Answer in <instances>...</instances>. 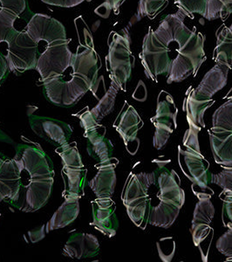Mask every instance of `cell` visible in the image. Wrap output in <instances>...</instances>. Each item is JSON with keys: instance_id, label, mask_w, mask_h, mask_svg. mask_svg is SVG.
<instances>
[{"instance_id": "cell-1", "label": "cell", "mask_w": 232, "mask_h": 262, "mask_svg": "<svg viewBox=\"0 0 232 262\" xmlns=\"http://www.w3.org/2000/svg\"><path fill=\"white\" fill-rule=\"evenodd\" d=\"M14 160L18 168L19 188L11 205L21 212H36L50 199L54 164L38 144L18 145Z\"/></svg>"}, {"instance_id": "cell-2", "label": "cell", "mask_w": 232, "mask_h": 262, "mask_svg": "<svg viewBox=\"0 0 232 262\" xmlns=\"http://www.w3.org/2000/svg\"><path fill=\"white\" fill-rule=\"evenodd\" d=\"M70 69L69 77L62 74L41 81L45 97L59 107H73L87 91L94 92V86L89 81L75 73L71 66Z\"/></svg>"}, {"instance_id": "cell-3", "label": "cell", "mask_w": 232, "mask_h": 262, "mask_svg": "<svg viewBox=\"0 0 232 262\" xmlns=\"http://www.w3.org/2000/svg\"><path fill=\"white\" fill-rule=\"evenodd\" d=\"M112 34L106 66L107 71L110 73L112 82L119 86L120 90H126L134 66V57L130 49L131 39L127 28Z\"/></svg>"}, {"instance_id": "cell-4", "label": "cell", "mask_w": 232, "mask_h": 262, "mask_svg": "<svg viewBox=\"0 0 232 262\" xmlns=\"http://www.w3.org/2000/svg\"><path fill=\"white\" fill-rule=\"evenodd\" d=\"M187 16L186 12L178 9L176 13L166 16L154 31L155 37L169 49L170 54L172 52L176 53V55L180 54L199 33L196 29L191 30L185 25Z\"/></svg>"}, {"instance_id": "cell-5", "label": "cell", "mask_w": 232, "mask_h": 262, "mask_svg": "<svg viewBox=\"0 0 232 262\" xmlns=\"http://www.w3.org/2000/svg\"><path fill=\"white\" fill-rule=\"evenodd\" d=\"M62 159V179L65 184L64 196H76L81 198L84 193L86 170L75 142L67 143L55 149Z\"/></svg>"}, {"instance_id": "cell-6", "label": "cell", "mask_w": 232, "mask_h": 262, "mask_svg": "<svg viewBox=\"0 0 232 262\" xmlns=\"http://www.w3.org/2000/svg\"><path fill=\"white\" fill-rule=\"evenodd\" d=\"M8 46L6 59L10 72L19 75L27 70L35 69L38 55V44L31 38L26 31L11 32L6 40Z\"/></svg>"}, {"instance_id": "cell-7", "label": "cell", "mask_w": 232, "mask_h": 262, "mask_svg": "<svg viewBox=\"0 0 232 262\" xmlns=\"http://www.w3.org/2000/svg\"><path fill=\"white\" fill-rule=\"evenodd\" d=\"M140 59L145 75L153 81H156L159 75L169 73L172 62L170 51L159 41L151 27L143 39Z\"/></svg>"}, {"instance_id": "cell-8", "label": "cell", "mask_w": 232, "mask_h": 262, "mask_svg": "<svg viewBox=\"0 0 232 262\" xmlns=\"http://www.w3.org/2000/svg\"><path fill=\"white\" fill-rule=\"evenodd\" d=\"M177 114L178 110L172 96L164 90L159 93L155 116L151 118L155 127L153 142L155 149H161L166 145L170 136L177 127Z\"/></svg>"}, {"instance_id": "cell-9", "label": "cell", "mask_w": 232, "mask_h": 262, "mask_svg": "<svg viewBox=\"0 0 232 262\" xmlns=\"http://www.w3.org/2000/svg\"><path fill=\"white\" fill-rule=\"evenodd\" d=\"M74 54L69 49V39L57 40L48 46L38 58L35 70L41 81L62 75L72 65Z\"/></svg>"}, {"instance_id": "cell-10", "label": "cell", "mask_w": 232, "mask_h": 262, "mask_svg": "<svg viewBox=\"0 0 232 262\" xmlns=\"http://www.w3.org/2000/svg\"><path fill=\"white\" fill-rule=\"evenodd\" d=\"M178 163L183 174L192 182V187L198 190L197 192L208 191V184L212 183V174L210 171V164L201 151L182 149L179 147Z\"/></svg>"}, {"instance_id": "cell-11", "label": "cell", "mask_w": 232, "mask_h": 262, "mask_svg": "<svg viewBox=\"0 0 232 262\" xmlns=\"http://www.w3.org/2000/svg\"><path fill=\"white\" fill-rule=\"evenodd\" d=\"M29 122L37 136L56 147L68 143L73 133L71 126L66 122L45 116H30Z\"/></svg>"}, {"instance_id": "cell-12", "label": "cell", "mask_w": 232, "mask_h": 262, "mask_svg": "<svg viewBox=\"0 0 232 262\" xmlns=\"http://www.w3.org/2000/svg\"><path fill=\"white\" fill-rule=\"evenodd\" d=\"M195 194L198 198V202L194 210L191 232L194 244L199 247L212 231L211 224L214 217L215 208L212 202V193L197 192Z\"/></svg>"}, {"instance_id": "cell-13", "label": "cell", "mask_w": 232, "mask_h": 262, "mask_svg": "<svg viewBox=\"0 0 232 262\" xmlns=\"http://www.w3.org/2000/svg\"><path fill=\"white\" fill-rule=\"evenodd\" d=\"M26 32L37 44L45 41L49 45L57 40L66 39V29L60 21L41 13H36L32 17Z\"/></svg>"}, {"instance_id": "cell-14", "label": "cell", "mask_w": 232, "mask_h": 262, "mask_svg": "<svg viewBox=\"0 0 232 262\" xmlns=\"http://www.w3.org/2000/svg\"><path fill=\"white\" fill-rule=\"evenodd\" d=\"M143 122L134 107L125 102L122 112L117 116L113 127L124 141L128 151L134 155L139 149L140 141L137 138L138 131L143 128Z\"/></svg>"}, {"instance_id": "cell-15", "label": "cell", "mask_w": 232, "mask_h": 262, "mask_svg": "<svg viewBox=\"0 0 232 262\" xmlns=\"http://www.w3.org/2000/svg\"><path fill=\"white\" fill-rule=\"evenodd\" d=\"M166 163H158L155 185L159 187L157 196L160 201H168L176 204L182 208L185 202V192L181 187V180L174 170H169Z\"/></svg>"}, {"instance_id": "cell-16", "label": "cell", "mask_w": 232, "mask_h": 262, "mask_svg": "<svg viewBox=\"0 0 232 262\" xmlns=\"http://www.w3.org/2000/svg\"><path fill=\"white\" fill-rule=\"evenodd\" d=\"M92 226L108 238L115 235L119 221L115 213V205L110 198H97L92 202Z\"/></svg>"}, {"instance_id": "cell-17", "label": "cell", "mask_w": 232, "mask_h": 262, "mask_svg": "<svg viewBox=\"0 0 232 262\" xmlns=\"http://www.w3.org/2000/svg\"><path fill=\"white\" fill-rule=\"evenodd\" d=\"M72 69L75 73L85 78L94 86L92 94L96 95L98 88V72L100 69L98 55L92 48H84L80 46L77 53L74 54Z\"/></svg>"}, {"instance_id": "cell-18", "label": "cell", "mask_w": 232, "mask_h": 262, "mask_svg": "<svg viewBox=\"0 0 232 262\" xmlns=\"http://www.w3.org/2000/svg\"><path fill=\"white\" fill-rule=\"evenodd\" d=\"M19 188L18 168L14 158L0 152V203L12 204Z\"/></svg>"}, {"instance_id": "cell-19", "label": "cell", "mask_w": 232, "mask_h": 262, "mask_svg": "<svg viewBox=\"0 0 232 262\" xmlns=\"http://www.w3.org/2000/svg\"><path fill=\"white\" fill-rule=\"evenodd\" d=\"M100 243L96 236L85 232H75L70 236L63 248V255L71 259H82L98 255Z\"/></svg>"}, {"instance_id": "cell-20", "label": "cell", "mask_w": 232, "mask_h": 262, "mask_svg": "<svg viewBox=\"0 0 232 262\" xmlns=\"http://www.w3.org/2000/svg\"><path fill=\"white\" fill-rule=\"evenodd\" d=\"M117 164L118 160L111 158L96 165L98 171L95 178L88 182V185L97 198H110L113 195L116 185Z\"/></svg>"}, {"instance_id": "cell-21", "label": "cell", "mask_w": 232, "mask_h": 262, "mask_svg": "<svg viewBox=\"0 0 232 262\" xmlns=\"http://www.w3.org/2000/svg\"><path fill=\"white\" fill-rule=\"evenodd\" d=\"M84 137L87 140V152L99 163L112 158L113 145L106 137V128L99 123L85 129Z\"/></svg>"}, {"instance_id": "cell-22", "label": "cell", "mask_w": 232, "mask_h": 262, "mask_svg": "<svg viewBox=\"0 0 232 262\" xmlns=\"http://www.w3.org/2000/svg\"><path fill=\"white\" fill-rule=\"evenodd\" d=\"M213 158L217 164L232 167V131L212 127L208 130Z\"/></svg>"}, {"instance_id": "cell-23", "label": "cell", "mask_w": 232, "mask_h": 262, "mask_svg": "<svg viewBox=\"0 0 232 262\" xmlns=\"http://www.w3.org/2000/svg\"><path fill=\"white\" fill-rule=\"evenodd\" d=\"M229 69L228 66L217 63L206 73L199 85L195 90L196 92L204 98L212 99L215 94L226 86Z\"/></svg>"}, {"instance_id": "cell-24", "label": "cell", "mask_w": 232, "mask_h": 262, "mask_svg": "<svg viewBox=\"0 0 232 262\" xmlns=\"http://www.w3.org/2000/svg\"><path fill=\"white\" fill-rule=\"evenodd\" d=\"M214 102V100L204 98L199 96L196 90H191L185 97L182 106L190 125L199 128L205 127L204 113Z\"/></svg>"}, {"instance_id": "cell-25", "label": "cell", "mask_w": 232, "mask_h": 262, "mask_svg": "<svg viewBox=\"0 0 232 262\" xmlns=\"http://www.w3.org/2000/svg\"><path fill=\"white\" fill-rule=\"evenodd\" d=\"M155 182L156 176L155 171L130 174L122 192V202L125 205L132 200L149 196V188L151 185H155Z\"/></svg>"}, {"instance_id": "cell-26", "label": "cell", "mask_w": 232, "mask_h": 262, "mask_svg": "<svg viewBox=\"0 0 232 262\" xmlns=\"http://www.w3.org/2000/svg\"><path fill=\"white\" fill-rule=\"evenodd\" d=\"M80 198L76 196H67L60 208L54 212L48 223V232L66 227L77 219L80 212Z\"/></svg>"}, {"instance_id": "cell-27", "label": "cell", "mask_w": 232, "mask_h": 262, "mask_svg": "<svg viewBox=\"0 0 232 262\" xmlns=\"http://www.w3.org/2000/svg\"><path fill=\"white\" fill-rule=\"evenodd\" d=\"M181 207L168 201H160L159 205L152 207L149 224L155 227L170 228L178 217Z\"/></svg>"}, {"instance_id": "cell-28", "label": "cell", "mask_w": 232, "mask_h": 262, "mask_svg": "<svg viewBox=\"0 0 232 262\" xmlns=\"http://www.w3.org/2000/svg\"><path fill=\"white\" fill-rule=\"evenodd\" d=\"M124 206L127 209L128 217L132 222L142 229H145L149 224V214L151 211V200L149 196L132 200Z\"/></svg>"}, {"instance_id": "cell-29", "label": "cell", "mask_w": 232, "mask_h": 262, "mask_svg": "<svg viewBox=\"0 0 232 262\" xmlns=\"http://www.w3.org/2000/svg\"><path fill=\"white\" fill-rule=\"evenodd\" d=\"M214 60L216 63L232 68V33L229 27H222L217 32Z\"/></svg>"}, {"instance_id": "cell-30", "label": "cell", "mask_w": 232, "mask_h": 262, "mask_svg": "<svg viewBox=\"0 0 232 262\" xmlns=\"http://www.w3.org/2000/svg\"><path fill=\"white\" fill-rule=\"evenodd\" d=\"M119 90V86L112 82L109 90L100 100L97 106L94 107L92 111H89L92 118L96 120V122H100L104 118L105 116L113 111L114 103H115L116 96Z\"/></svg>"}, {"instance_id": "cell-31", "label": "cell", "mask_w": 232, "mask_h": 262, "mask_svg": "<svg viewBox=\"0 0 232 262\" xmlns=\"http://www.w3.org/2000/svg\"><path fill=\"white\" fill-rule=\"evenodd\" d=\"M212 127L232 131V96L215 111L212 116Z\"/></svg>"}, {"instance_id": "cell-32", "label": "cell", "mask_w": 232, "mask_h": 262, "mask_svg": "<svg viewBox=\"0 0 232 262\" xmlns=\"http://www.w3.org/2000/svg\"><path fill=\"white\" fill-rule=\"evenodd\" d=\"M232 13V0H207V10L204 18L215 20L223 18Z\"/></svg>"}, {"instance_id": "cell-33", "label": "cell", "mask_w": 232, "mask_h": 262, "mask_svg": "<svg viewBox=\"0 0 232 262\" xmlns=\"http://www.w3.org/2000/svg\"><path fill=\"white\" fill-rule=\"evenodd\" d=\"M165 2L166 0H139L137 7V20L145 17L152 18L156 15V13L161 11Z\"/></svg>"}, {"instance_id": "cell-34", "label": "cell", "mask_w": 232, "mask_h": 262, "mask_svg": "<svg viewBox=\"0 0 232 262\" xmlns=\"http://www.w3.org/2000/svg\"><path fill=\"white\" fill-rule=\"evenodd\" d=\"M18 18V15L8 10L0 9V44L6 42L8 35L14 29V22Z\"/></svg>"}, {"instance_id": "cell-35", "label": "cell", "mask_w": 232, "mask_h": 262, "mask_svg": "<svg viewBox=\"0 0 232 262\" xmlns=\"http://www.w3.org/2000/svg\"><path fill=\"white\" fill-rule=\"evenodd\" d=\"M175 4L188 15L197 13L204 18L207 10V0H176Z\"/></svg>"}, {"instance_id": "cell-36", "label": "cell", "mask_w": 232, "mask_h": 262, "mask_svg": "<svg viewBox=\"0 0 232 262\" xmlns=\"http://www.w3.org/2000/svg\"><path fill=\"white\" fill-rule=\"evenodd\" d=\"M212 183L223 189L220 196L232 195V168H224L220 173L212 174Z\"/></svg>"}, {"instance_id": "cell-37", "label": "cell", "mask_w": 232, "mask_h": 262, "mask_svg": "<svg viewBox=\"0 0 232 262\" xmlns=\"http://www.w3.org/2000/svg\"><path fill=\"white\" fill-rule=\"evenodd\" d=\"M157 249L161 260L170 262L176 252V243L171 237L161 238L157 242Z\"/></svg>"}, {"instance_id": "cell-38", "label": "cell", "mask_w": 232, "mask_h": 262, "mask_svg": "<svg viewBox=\"0 0 232 262\" xmlns=\"http://www.w3.org/2000/svg\"><path fill=\"white\" fill-rule=\"evenodd\" d=\"M226 227H228V231L217 239L216 247L218 252L229 258L226 260H232V225Z\"/></svg>"}, {"instance_id": "cell-39", "label": "cell", "mask_w": 232, "mask_h": 262, "mask_svg": "<svg viewBox=\"0 0 232 262\" xmlns=\"http://www.w3.org/2000/svg\"><path fill=\"white\" fill-rule=\"evenodd\" d=\"M191 126L189 130L186 131L184 137H183V145L188 149L195 150V151H200L199 143H198V133L201 128H196L193 126Z\"/></svg>"}, {"instance_id": "cell-40", "label": "cell", "mask_w": 232, "mask_h": 262, "mask_svg": "<svg viewBox=\"0 0 232 262\" xmlns=\"http://www.w3.org/2000/svg\"><path fill=\"white\" fill-rule=\"evenodd\" d=\"M0 4L1 8L8 10L18 16L22 14L27 8L26 0H0Z\"/></svg>"}, {"instance_id": "cell-41", "label": "cell", "mask_w": 232, "mask_h": 262, "mask_svg": "<svg viewBox=\"0 0 232 262\" xmlns=\"http://www.w3.org/2000/svg\"><path fill=\"white\" fill-rule=\"evenodd\" d=\"M223 200V212H222V219L224 227L232 225V195L220 196Z\"/></svg>"}, {"instance_id": "cell-42", "label": "cell", "mask_w": 232, "mask_h": 262, "mask_svg": "<svg viewBox=\"0 0 232 262\" xmlns=\"http://www.w3.org/2000/svg\"><path fill=\"white\" fill-rule=\"evenodd\" d=\"M43 3L48 4L49 6H59L65 8H71L79 6L86 0H41Z\"/></svg>"}, {"instance_id": "cell-43", "label": "cell", "mask_w": 232, "mask_h": 262, "mask_svg": "<svg viewBox=\"0 0 232 262\" xmlns=\"http://www.w3.org/2000/svg\"><path fill=\"white\" fill-rule=\"evenodd\" d=\"M9 72V67L6 57L0 53V84L6 79Z\"/></svg>"}, {"instance_id": "cell-44", "label": "cell", "mask_w": 232, "mask_h": 262, "mask_svg": "<svg viewBox=\"0 0 232 262\" xmlns=\"http://www.w3.org/2000/svg\"><path fill=\"white\" fill-rule=\"evenodd\" d=\"M124 1L125 0H105V3H107L108 6H110L111 9L118 11L120 6H122Z\"/></svg>"}, {"instance_id": "cell-45", "label": "cell", "mask_w": 232, "mask_h": 262, "mask_svg": "<svg viewBox=\"0 0 232 262\" xmlns=\"http://www.w3.org/2000/svg\"><path fill=\"white\" fill-rule=\"evenodd\" d=\"M229 96H232V88H231V90H230V91H229V94H228V95H227L226 97H229Z\"/></svg>"}, {"instance_id": "cell-46", "label": "cell", "mask_w": 232, "mask_h": 262, "mask_svg": "<svg viewBox=\"0 0 232 262\" xmlns=\"http://www.w3.org/2000/svg\"><path fill=\"white\" fill-rule=\"evenodd\" d=\"M229 31H230V33H232V23L231 25H230V27H229Z\"/></svg>"}]
</instances>
